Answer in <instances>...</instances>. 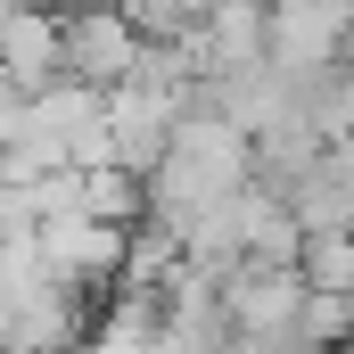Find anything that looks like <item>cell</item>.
<instances>
[{"mask_svg": "<svg viewBox=\"0 0 354 354\" xmlns=\"http://www.w3.org/2000/svg\"><path fill=\"white\" fill-rule=\"evenodd\" d=\"M346 17H354V0H280L272 8V58H280V75L330 66L338 41H346Z\"/></svg>", "mask_w": 354, "mask_h": 354, "instance_id": "4", "label": "cell"}, {"mask_svg": "<svg viewBox=\"0 0 354 354\" xmlns=\"http://www.w3.org/2000/svg\"><path fill=\"white\" fill-rule=\"evenodd\" d=\"M140 50H149V25L115 0H75V17H66V75L75 83H99V91H115L132 66H140Z\"/></svg>", "mask_w": 354, "mask_h": 354, "instance_id": "2", "label": "cell"}, {"mask_svg": "<svg viewBox=\"0 0 354 354\" xmlns=\"http://www.w3.org/2000/svg\"><path fill=\"white\" fill-rule=\"evenodd\" d=\"M41 8H66V0H41Z\"/></svg>", "mask_w": 354, "mask_h": 354, "instance_id": "5", "label": "cell"}, {"mask_svg": "<svg viewBox=\"0 0 354 354\" xmlns=\"http://www.w3.org/2000/svg\"><path fill=\"white\" fill-rule=\"evenodd\" d=\"M149 174H157V214L181 223V214H198V206H214L248 181V132L231 115H181Z\"/></svg>", "mask_w": 354, "mask_h": 354, "instance_id": "1", "label": "cell"}, {"mask_svg": "<svg viewBox=\"0 0 354 354\" xmlns=\"http://www.w3.org/2000/svg\"><path fill=\"white\" fill-rule=\"evenodd\" d=\"M0 66L17 91H41L66 75V17L25 0V8H0Z\"/></svg>", "mask_w": 354, "mask_h": 354, "instance_id": "3", "label": "cell"}]
</instances>
